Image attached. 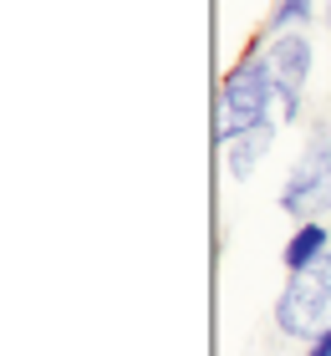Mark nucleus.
I'll use <instances>...</instances> for the list:
<instances>
[{
	"mask_svg": "<svg viewBox=\"0 0 331 356\" xmlns=\"http://www.w3.org/2000/svg\"><path fill=\"white\" fill-rule=\"evenodd\" d=\"M275 82H270V61L265 56H240V67L224 76L220 87V143H235L240 133L270 122Z\"/></svg>",
	"mask_w": 331,
	"mask_h": 356,
	"instance_id": "nucleus-1",
	"label": "nucleus"
},
{
	"mask_svg": "<svg viewBox=\"0 0 331 356\" xmlns=\"http://www.w3.org/2000/svg\"><path fill=\"white\" fill-rule=\"evenodd\" d=\"M275 326L301 341H316L321 331H331V254H321L306 270H291L275 300Z\"/></svg>",
	"mask_w": 331,
	"mask_h": 356,
	"instance_id": "nucleus-2",
	"label": "nucleus"
},
{
	"mask_svg": "<svg viewBox=\"0 0 331 356\" xmlns=\"http://www.w3.org/2000/svg\"><path fill=\"white\" fill-rule=\"evenodd\" d=\"M280 209L295 214L301 224H311L316 214L331 209V122L316 127V138L306 143V153H301V163H295L291 184L280 188Z\"/></svg>",
	"mask_w": 331,
	"mask_h": 356,
	"instance_id": "nucleus-3",
	"label": "nucleus"
},
{
	"mask_svg": "<svg viewBox=\"0 0 331 356\" xmlns=\"http://www.w3.org/2000/svg\"><path fill=\"white\" fill-rule=\"evenodd\" d=\"M265 61H270V82H275V97L286 107V118H295L301 112V87L311 76V41L295 36V31H280L270 41V51H265Z\"/></svg>",
	"mask_w": 331,
	"mask_h": 356,
	"instance_id": "nucleus-4",
	"label": "nucleus"
},
{
	"mask_svg": "<svg viewBox=\"0 0 331 356\" xmlns=\"http://www.w3.org/2000/svg\"><path fill=\"white\" fill-rule=\"evenodd\" d=\"M270 138H275L270 122H265V127H250V133H240L235 143H229V173H235V178H250L255 163L270 153Z\"/></svg>",
	"mask_w": 331,
	"mask_h": 356,
	"instance_id": "nucleus-5",
	"label": "nucleus"
},
{
	"mask_svg": "<svg viewBox=\"0 0 331 356\" xmlns=\"http://www.w3.org/2000/svg\"><path fill=\"white\" fill-rule=\"evenodd\" d=\"M326 254V224H301V229L291 234V245H286V270H306V265H316Z\"/></svg>",
	"mask_w": 331,
	"mask_h": 356,
	"instance_id": "nucleus-6",
	"label": "nucleus"
},
{
	"mask_svg": "<svg viewBox=\"0 0 331 356\" xmlns=\"http://www.w3.org/2000/svg\"><path fill=\"white\" fill-rule=\"evenodd\" d=\"M311 15V0H275V15H270V31L280 36V31H291L295 21H306Z\"/></svg>",
	"mask_w": 331,
	"mask_h": 356,
	"instance_id": "nucleus-7",
	"label": "nucleus"
},
{
	"mask_svg": "<svg viewBox=\"0 0 331 356\" xmlns=\"http://www.w3.org/2000/svg\"><path fill=\"white\" fill-rule=\"evenodd\" d=\"M311 356H331V331H321L316 341H311Z\"/></svg>",
	"mask_w": 331,
	"mask_h": 356,
	"instance_id": "nucleus-8",
	"label": "nucleus"
},
{
	"mask_svg": "<svg viewBox=\"0 0 331 356\" xmlns=\"http://www.w3.org/2000/svg\"><path fill=\"white\" fill-rule=\"evenodd\" d=\"M326 31H331V0H326Z\"/></svg>",
	"mask_w": 331,
	"mask_h": 356,
	"instance_id": "nucleus-9",
	"label": "nucleus"
}]
</instances>
